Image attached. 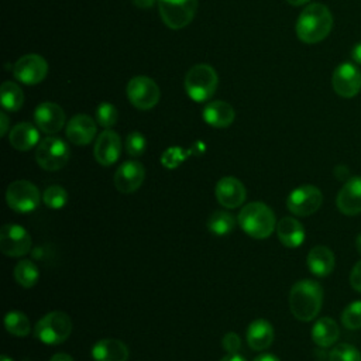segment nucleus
<instances>
[{"label": "nucleus", "instance_id": "f257e3e1", "mask_svg": "<svg viewBox=\"0 0 361 361\" xmlns=\"http://www.w3.org/2000/svg\"><path fill=\"white\" fill-rule=\"evenodd\" d=\"M333 28V16L322 3H310L296 20V35L305 44L323 41Z\"/></svg>", "mask_w": 361, "mask_h": 361}, {"label": "nucleus", "instance_id": "f03ea898", "mask_svg": "<svg viewBox=\"0 0 361 361\" xmlns=\"http://www.w3.org/2000/svg\"><path fill=\"white\" fill-rule=\"evenodd\" d=\"M323 303V289L313 279L298 281L289 292V307L292 314L300 322L313 320Z\"/></svg>", "mask_w": 361, "mask_h": 361}, {"label": "nucleus", "instance_id": "7ed1b4c3", "mask_svg": "<svg viewBox=\"0 0 361 361\" xmlns=\"http://www.w3.org/2000/svg\"><path fill=\"white\" fill-rule=\"evenodd\" d=\"M241 230L252 238H267L276 227V219L271 207L262 202H251L245 204L237 217Z\"/></svg>", "mask_w": 361, "mask_h": 361}, {"label": "nucleus", "instance_id": "20e7f679", "mask_svg": "<svg viewBox=\"0 0 361 361\" xmlns=\"http://www.w3.org/2000/svg\"><path fill=\"white\" fill-rule=\"evenodd\" d=\"M217 85V72L207 63H197L192 66L185 76V90L196 103L207 102L214 94Z\"/></svg>", "mask_w": 361, "mask_h": 361}, {"label": "nucleus", "instance_id": "39448f33", "mask_svg": "<svg viewBox=\"0 0 361 361\" xmlns=\"http://www.w3.org/2000/svg\"><path fill=\"white\" fill-rule=\"evenodd\" d=\"M72 331V320L68 313L62 310H54L42 316L35 327L34 336L41 343L48 345H56L63 343Z\"/></svg>", "mask_w": 361, "mask_h": 361}, {"label": "nucleus", "instance_id": "423d86ee", "mask_svg": "<svg viewBox=\"0 0 361 361\" xmlns=\"http://www.w3.org/2000/svg\"><path fill=\"white\" fill-rule=\"evenodd\" d=\"M164 24L172 30L189 25L197 10V0H157Z\"/></svg>", "mask_w": 361, "mask_h": 361}, {"label": "nucleus", "instance_id": "0eeeda50", "mask_svg": "<svg viewBox=\"0 0 361 361\" xmlns=\"http://www.w3.org/2000/svg\"><path fill=\"white\" fill-rule=\"evenodd\" d=\"M35 161L45 171H58L69 161V147L62 138L47 137L35 149Z\"/></svg>", "mask_w": 361, "mask_h": 361}, {"label": "nucleus", "instance_id": "6e6552de", "mask_svg": "<svg viewBox=\"0 0 361 361\" xmlns=\"http://www.w3.org/2000/svg\"><path fill=\"white\" fill-rule=\"evenodd\" d=\"M41 199L38 188L30 180H14L6 190V202L8 207L17 213H30L35 210Z\"/></svg>", "mask_w": 361, "mask_h": 361}, {"label": "nucleus", "instance_id": "1a4fd4ad", "mask_svg": "<svg viewBox=\"0 0 361 361\" xmlns=\"http://www.w3.org/2000/svg\"><path fill=\"white\" fill-rule=\"evenodd\" d=\"M127 97L130 103L138 110L152 109L161 97L159 86L149 76H134L127 83Z\"/></svg>", "mask_w": 361, "mask_h": 361}, {"label": "nucleus", "instance_id": "9d476101", "mask_svg": "<svg viewBox=\"0 0 361 361\" xmlns=\"http://www.w3.org/2000/svg\"><path fill=\"white\" fill-rule=\"evenodd\" d=\"M323 203V195L314 185H300L286 197L288 210L299 217H306L319 210Z\"/></svg>", "mask_w": 361, "mask_h": 361}, {"label": "nucleus", "instance_id": "9b49d317", "mask_svg": "<svg viewBox=\"0 0 361 361\" xmlns=\"http://www.w3.org/2000/svg\"><path fill=\"white\" fill-rule=\"evenodd\" d=\"M48 73V62L38 54L23 55L13 65L14 78L24 85L41 83Z\"/></svg>", "mask_w": 361, "mask_h": 361}, {"label": "nucleus", "instance_id": "f8f14e48", "mask_svg": "<svg viewBox=\"0 0 361 361\" xmlns=\"http://www.w3.org/2000/svg\"><path fill=\"white\" fill-rule=\"evenodd\" d=\"M31 248V237L20 224H4L0 230V250L7 257H23Z\"/></svg>", "mask_w": 361, "mask_h": 361}, {"label": "nucleus", "instance_id": "ddd939ff", "mask_svg": "<svg viewBox=\"0 0 361 361\" xmlns=\"http://www.w3.org/2000/svg\"><path fill=\"white\" fill-rule=\"evenodd\" d=\"M331 86L338 96L345 99L354 97L361 90L360 69L350 62L340 63L331 75Z\"/></svg>", "mask_w": 361, "mask_h": 361}, {"label": "nucleus", "instance_id": "4468645a", "mask_svg": "<svg viewBox=\"0 0 361 361\" xmlns=\"http://www.w3.org/2000/svg\"><path fill=\"white\" fill-rule=\"evenodd\" d=\"M145 179V168L138 161L123 162L113 178L114 186L121 193H133L142 185Z\"/></svg>", "mask_w": 361, "mask_h": 361}, {"label": "nucleus", "instance_id": "2eb2a0df", "mask_svg": "<svg viewBox=\"0 0 361 361\" xmlns=\"http://www.w3.org/2000/svg\"><path fill=\"white\" fill-rule=\"evenodd\" d=\"M96 161L103 165V166H110L113 165L121 154V138L120 135L106 128L102 131L94 142V149H93Z\"/></svg>", "mask_w": 361, "mask_h": 361}, {"label": "nucleus", "instance_id": "dca6fc26", "mask_svg": "<svg viewBox=\"0 0 361 361\" xmlns=\"http://www.w3.org/2000/svg\"><path fill=\"white\" fill-rule=\"evenodd\" d=\"M217 202L226 209H235L245 200L247 190L241 180L234 176L221 178L214 188Z\"/></svg>", "mask_w": 361, "mask_h": 361}, {"label": "nucleus", "instance_id": "f3484780", "mask_svg": "<svg viewBox=\"0 0 361 361\" xmlns=\"http://www.w3.org/2000/svg\"><path fill=\"white\" fill-rule=\"evenodd\" d=\"M34 121L42 133L55 134L65 124V113L59 104L44 102L34 110Z\"/></svg>", "mask_w": 361, "mask_h": 361}, {"label": "nucleus", "instance_id": "a211bd4d", "mask_svg": "<svg viewBox=\"0 0 361 361\" xmlns=\"http://www.w3.org/2000/svg\"><path fill=\"white\" fill-rule=\"evenodd\" d=\"M336 204L345 216L361 213V176H353L343 185L337 195Z\"/></svg>", "mask_w": 361, "mask_h": 361}, {"label": "nucleus", "instance_id": "6ab92c4d", "mask_svg": "<svg viewBox=\"0 0 361 361\" xmlns=\"http://www.w3.org/2000/svg\"><path fill=\"white\" fill-rule=\"evenodd\" d=\"M97 127L87 114H76L66 124V137L75 145H87L93 141Z\"/></svg>", "mask_w": 361, "mask_h": 361}, {"label": "nucleus", "instance_id": "aec40b11", "mask_svg": "<svg viewBox=\"0 0 361 361\" xmlns=\"http://www.w3.org/2000/svg\"><path fill=\"white\" fill-rule=\"evenodd\" d=\"M203 120L216 128H226L233 124L235 118V111L233 106L223 100L209 102L202 111Z\"/></svg>", "mask_w": 361, "mask_h": 361}, {"label": "nucleus", "instance_id": "412c9836", "mask_svg": "<svg viewBox=\"0 0 361 361\" xmlns=\"http://www.w3.org/2000/svg\"><path fill=\"white\" fill-rule=\"evenodd\" d=\"M306 265L314 276L324 278L334 269V254L326 245H316L309 251Z\"/></svg>", "mask_w": 361, "mask_h": 361}, {"label": "nucleus", "instance_id": "4be33fe9", "mask_svg": "<svg viewBox=\"0 0 361 361\" xmlns=\"http://www.w3.org/2000/svg\"><path fill=\"white\" fill-rule=\"evenodd\" d=\"M128 354L127 345L117 338H103L92 347V357L96 361H127Z\"/></svg>", "mask_w": 361, "mask_h": 361}, {"label": "nucleus", "instance_id": "5701e85b", "mask_svg": "<svg viewBox=\"0 0 361 361\" xmlns=\"http://www.w3.org/2000/svg\"><path fill=\"white\" fill-rule=\"evenodd\" d=\"M247 341L248 345L255 351L268 348L274 341L272 324L265 319L252 320L247 329Z\"/></svg>", "mask_w": 361, "mask_h": 361}, {"label": "nucleus", "instance_id": "b1692460", "mask_svg": "<svg viewBox=\"0 0 361 361\" xmlns=\"http://www.w3.org/2000/svg\"><path fill=\"white\" fill-rule=\"evenodd\" d=\"M276 234L282 245L296 248L305 241V228L302 223L293 217H283L276 223Z\"/></svg>", "mask_w": 361, "mask_h": 361}, {"label": "nucleus", "instance_id": "393cba45", "mask_svg": "<svg viewBox=\"0 0 361 361\" xmlns=\"http://www.w3.org/2000/svg\"><path fill=\"white\" fill-rule=\"evenodd\" d=\"M38 130L31 123H18L10 130L8 141L17 151H28L39 141Z\"/></svg>", "mask_w": 361, "mask_h": 361}, {"label": "nucleus", "instance_id": "a878e982", "mask_svg": "<svg viewBox=\"0 0 361 361\" xmlns=\"http://www.w3.org/2000/svg\"><path fill=\"white\" fill-rule=\"evenodd\" d=\"M340 337V329L331 317L319 319L312 327V340L319 347H331Z\"/></svg>", "mask_w": 361, "mask_h": 361}, {"label": "nucleus", "instance_id": "bb28decb", "mask_svg": "<svg viewBox=\"0 0 361 361\" xmlns=\"http://www.w3.org/2000/svg\"><path fill=\"white\" fill-rule=\"evenodd\" d=\"M38 278H39V271L32 261L21 259L16 264L14 279L20 286L30 289L38 282Z\"/></svg>", "mask_w": 361, "mask_h": 361}, {"label": "nucleus", "instance_id": "cd10ccee", "mask_svg": "<svg viewBox=\"0 0 361 361\" xmlns=\"http://www.w3.org/2000/svg\"><path fill=\"white\" fill-rule=\"evenodd\" d=\"M1 106L8 111H17L24 103V93L14 82H4L0 87Z\"/></svg>", "mask_w": 361, "mask_h": 361}, {"label": "nucleus", "instance_id": "c85d7f7f", "mask_svg": "<svg viewBox=\"0 0 361 361\" xmlns=\"http://www.w3.org/2000/svg\"><path fill=\"white\" fill-rule=\"evenodd\" d=\"M235 227V217L226 210H216L207 219V228L216 235H226Z\"/></svg>", "mask_w": 361, "mask_h": 361}, {"label": "nucleus", "instance_id": "c756f323", "mask_svg": "<svg viewBox=\"0 0 361 361\" xmlns=\"http://www.w3.org/2000/svg\"><path fill=\"white\" fill-rule=\"evenodd\" d=\"M6 330L17 337H25L31 333V323L28 317L20 310H10L4 317Z\"/></svg>", "mask_w": 361, "mask_h": 361}, {"label": "nucleus", "instance_id": "7c9ffc66", "mask_svg": "<svg viewBox=\"0 0 361 361\" xmlns=\"http://www.w3.org/2000/svg\"><path fill=\"white\" fill-rule=\"evenodd\" d=\"M42 202L49 209H62L68 203V192L59 185H51L44 190Z\"/></svg>", "mask_w": 361, "mask_h": 361}, {"label": "nucleus", "instance_id": "2f4dec72", "mask_svg": "<svg viewBox=\"0 0 361 361\" xmlns=\"http://www.w3.org/2000/svg\"><path fill=\"white\" fill-rule=\"evenodd\" d=\"M341 323L348 330L361 329V300H354L344 307L341 313Z\"/></svg>", "mask_w": 361, "mask_h": 361}, {"label": "nucleus", "instance_id": "473e14b6", "mask_svg": "<svg viewBox=\"0 0 361 361\" xmlns=\"http://www.w3.org/2000/svg\"><path fill=\"white\" fill-rule=\"evenodd\" d=\"M329 361H361V353L354 345L341 343L331 348Z\"/></svg>", "mask_w": 361, "mask_h": 361}, {"label": "nucleus", "instance_id": "72a5a7b5", "mask_svg": "<svg viewBox=\"0 0 361 361\" xmlns=\"http://www.w3.org/2000/svg\"><path fill=\"white\" fill-rule=\"evenodd\" d=\"M192 154V149L185 151L180 147H169L166 148L161 155V164L168 169H175L179 166L189 155Z\"/></svg>", "mask_w": 361, "mask_h": 361}, {"label": "nucleus", "instance_id": "f704fd0d", "mask_svg": "<svg viewBox=\"0 0 361 361\" xmlns=\"http://www.w3.org/2000/svg\"><path fill=\"white\" fill-rule=\"evenodd\" d=\"M118 118V113L116 106H113L109 102H103L96 109V120L97 124L104 128H111Z\"/></svg>", "mask_w": 361, "mask_h": 361}, {"label": "nucleus", "instance_id": "c9c22d12", "mask_svg": "<svg viewBox=\"0 0 361 361\" xmlns=\"http://www.w3.org/2000/svg\"><path fill=\"white\" fill-rule=\"evenodd\" d=\"M147 148V140L140 131H131L126 138V151L131 157H140Z\"/></svg>", "mask_w": 361, "mask_h": 361}, {"label": "nucleus", "instance_id": "e433bc0d", "mask_svg": "<svg viewBox=\"0 0 361 361\" xmlns=\"http://www.w3.org/2000/svg\"><path fill=\"white\" fill-rule=\"evenodd\" d=\"M221 344H223V348L227 353H238V350L241 348V340H240V337L234 331L226 333L223 336Z\"/></svg>", "mask_w": 361, "mask_h": 361}, {"label": "nucleus", "instance_id": "4c0bfd02", "mask_svg": "<svg viewBox=\"0 0 361 361\" xmlns=\"http://www.w3.org/2000/svg\"><path fill=\"white\" fill-rule=\"evenodd\" d=\"M350 283H351V288L354 290L361 293V261H358L353 267L351 274H350Z\"/></svg>", "mask_w": 361, "mask_h": 361}, {"label": "nucleus", "instance_id": "58836bf2", "mask_svg": "<svg viewBox=\"0 0 361 361\" xmlns=\"http://www.w3.org/2000/svg\"><path fill=\"white\" fill-rule=\"evenodd\" d=\"M8 130V117L6 116L4 111L0 113V135L4 137Z\"/></svg>", "mask_w": 361, "mask_h": 361}, {"label": "nucleus", "instance_id": "ea45409f", "mask_svg": "<svg viewBox=\"0 0 361 361\" xmlns=\"http://www.w3.org/2000/svg\"><path fill=\"white\" fill-rule=\"evenodd\" d=\"M157 3V0H133V4L138 8H149Z\"/></svg>", "mask_w": 361, "mask_h": 361}, {"label": "nucleus", "instance_id": "a19ab883", "mask_svg": "<svg viewBox=\"0 0 361 361\" xmlns=\"http://www.w3.org/2000/svg\"><path fill=\"white\" fill-rule=\"evenodd\" d=\"M351 56H353V59H354L357 63L361 65V42H358V44L354 45V48L351 49Z\"/></svg>", "mask_w": 361, "mask_h": 361}, {"label": "nucleus", "instance_id": "79ce46f5", "mask_svg": "<svg viewBox=\"0 0 361 361\" xmlns=\"http://www.w3.org/2000/svg\"><path fill=\"white\" fill-rule=\"evenodd\" d=\"M49 361H75V360L69 354H66V353H56V354H54L51 357Z\"/></svg>", "mask_w": 361, "mask_h": 361}, {"label": "nucleus", "instance_id": "37998d69", "mask_svg": "<svg viewBox=\"0 0 361 361\" xmlns=\"http://www.w3.org/2000/svg\"><path fill=\"white\" fill-rule=\"evenodd\" d=\"M220 361H245V358L243 355H240L238 353H228Z\"/></svg>", "mask_w": 361, "mask_h": 361}, {"label": "nucleus", "instance_id": "c03bdc74", "mask_svg": "<svg viewBox=\"0 0 361 361\" xmlns=\"http://www.w3.org/2000/svg\"><path fill=\"white\" fill-rule=\"evenodd\" d=\"M254 361H279V358L275 357L274 354H261V355L255 357Z\"/></svg>", "mask_w": 361, "mask_h": 361}, {"label": "nucleus", "instance_id": "a18cd8bd", "mask_svg": "<svg viewBox=\"0 0 361 361\" xmlns=\"http://www.w3.org/2000/svg\"><path fill=\"white\" fill-rule=\"evenodd\" d=\"M310 0H286V3H289L290 6H303V4H306V3H309Z\"/></svg>", "mask_w": 361, "mask_h": 361}, {"label": "nucleus", "instance_id": "49530a36", "mask_svg": "<svg viewBox=\"0 0 361 361\" xmlns=\"http://www.w3.org/2000/svg\"><path fill=\"white\" fill-rule=\"evenodd\" d=\"M355 248H357V251H358V254L361 255V233L357 235V238H355Z\"/></svg>", "mask_w": 361, "mask_h": 361}, {"label": "nucleus", "instance_id": "de8ad7c7", "mask_svg": "<svg viewBox=\"0 0 361 361\" xmlns=\"http://www.w3.org/2000/svg\"><path fill=\"white\" fill-rule=\"evenodd\" d=\"M0 361H13V360H11V358H10V357H8V355H6V354H3V355H1V360H0Z\"/></svg>", "mask_w": 361, "mask_h": 361}]
</instances>
